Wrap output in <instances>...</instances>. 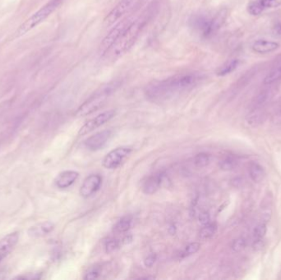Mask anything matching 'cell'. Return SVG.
Masks as SVG:
<instances>
[{"label":"cell","mask_w":281,"mask_h":280,"mask_svg":"<svg viewBox=\"0 0 281 280\" xmlns=\"http://www.w3.org/2000/svg\"><path fill=\"white\" fill-rule=\"evenodd\" d=\"M64 0H49L46 5H44L41 9L35 12L31 17H29L27 21L18 27L15 32V37L18 38L27 34L34 27L41 24L42 22L49 17V15L53 13L59 8Z\"/></svg>","instance_id":"5b68a950"},{"label":"cell","mask_w":281,"mask_h":280,"mask_svg":"<svg viewBox=\"0 0 281 280\" xmlns=\"http://www.w3.org/2000/svg\"><path fill=\"white\" fill-rule=\"evenodd\" d=\"M18 238V233H12L0 239V263L13 250Z\"/></svg>","instance_id":"5bb4252c"},{"label":"cell","mask_w":281,"mask_h":280,"mask_svg":"<svg viewBox=\"0 0 281 280\" xmlns=\"http://www.w3.org/2000/svg\"><path fill=\"white\" fill-rule=\"evenodd\" d=\"M54 229V225L51 222L41 223L39 225L31 227L29 230V234L32 237H42L48 233H51Z\"/></svg>","instance_id":"e0dca14e"},{"label":"cell","mask_w":281,"mask_h":280,"mask_svg":"<svg viewBox=\"0 0 281 280\" xmlns=\"http://www.w3.org/2000/svg\"><path fill=\"white\" fill-rule=\"evenodd\" d=\"M228 12L220 9L216 13H199L192 15L189 25L194 33L204 39L212 37L224 25Z\"/></svg>","instance_id":"3957f363"},{"label":"cell","mask_w":281,"mask_h":280,"mask_svg":"<svg viewBox=\"0 0 281 280\" xmlns=\"http://www.w3.org/2000/svg\"><path fill=\"white\" fill-rule=\"evenodd\" d=\"M119 247V242L116 239H110L105 243V251L107 253H111Z\"/></svg>","instance_id":"f546056e"},{"label":"cell","mask_w":281,"mask_h":280,"mask_svg":"<svg viewBox=\"0 0 281 280\" xmlns=\"http://www.w3.org/2000/svg\"><path fill=\"white\" fill-rule=\"evenodd\" d=\"M216 232V225L215 224L209 223L208 225H204L203 228L201 229L199 233V237L201 240H208L213 237Z\"/></svg>","instance_id":"603a6c76"},{"label":"cell","mask_w":281,"mask_h":280,"mask_svg":"<svg viewBox=\"0 0 281 280\" xmlns=\"http://www.w3.org/2000/svg\"><path fill=\"white\" fill-rule=\"evenodd\" d=\"M78 176L79 173L72 170L62 172L55 178V185L61 189L69 188L70 186H72L77 181Z\"/></svg>","instance_id":"9a60e30c"},{"label":"cell","mask_w":281,"mask_h":280,"mask_svg":"<svg viewBox=\"0 0 281 280\" xmlns=\"http://www.w3.org/2000/svg\"><path fill=\"white\" fill-rule=\"evenodd\" d=\"M239 64H240V61L238 59L229 60L219 68L217 72H216V74L220 76L230 74V73H232L233 72L236 70Z\"/></svg>","instance_id":"ffe728a7"},{"label":"cell","mask_w":281,"mask_h":280,"mask_svg":"<svg viewBox=\"0 0 281 280\" xmlns=\"http://www.w3.org/2000/svg\"><path fill=\"white\" fill-rule=\"evenodd\" d=\"M238 165V161L233 158V157H227L226 159L220 161V167L222 170L224 171H230L235 169Z\"/></svg>","instance_id":"cb8c5ba5"},{"label":"cell","mask_w":281,"mask_h":280,"mask_svg":"<svg viewBox=\"0 0 281 280\" xmlns=\"http://www.w3.org/2000/svg\"><path fill=\"white\" fill-rule=\"evenodd\" d=\"M193 163L198 168H203L208 166L210 163V156L205 153H200L196 155L193 159Z\"/></svg>","instance_id":"d4e9b609"},{"label":"cell","mask_w":281,"mask_h":280,"mask_svg":"<svg viewBox=\"0 0 281 280\" xmlns=\"http://www.w3.org/2000/svg\"><path fill=\"white\" fill-rule=\"evenodd\" d=\"M164 174L162 173H156L148 177L143 185V192L148 195H152L159 189L162 182Z\"/></svg>","instance_id":"2e32d148"},{"label":"cell","mask_w":281,"mask_h":280,"mask_svg":"<svg viewBox=\"0 0 281 280\" xmlns=\"http://www.w3.org/2000/svg\"><path fill=\"white\" fill-rule=\"evenodd\" d=\"M265 119V113L261 109H259V108H254L246 117L247 123L252 127H257L263 124Z\"/></svg>","instance_id":"ac0fdd59"},{"label":"cell","mask_w":281,"mask_h":280,"mask_svg":"<svg viewBox=\"0 0 281 280\" xmlns=\"http://www.w3.org/2000/svg\"><path fill=\"white\" fill-rule=\"evenodd\" d=\"M132 150L127 147H119L108 153L103 159L102 165L107 169H115L123 163L126 157L130 155Z\"/></svg>","instance_id":"ba28073f"},{"label":"cell","mask_w":281,"mask_h":280,"mask_svg":"<svg viewBox=\"0 0 281 280\" xmlns=\"http://www.w3.org/2000/svg\"><path fill=\"white\" fill-rule=\"evenodd\" d=\"M242 184H243V179H242V177H235V178L232 180L233 186L235 187V188H240V187H242Z\"/></svg>","instance_id":"d590c367"},{"label":"cell","mask_w":281,"mask_h":280,"mask_svg":"<svg viewBox=\"0 0 281 280\" xmlns=\"http://www.w3.org/2000/svg\"><path fill=\"white\" fill-rule=\"evenodd\" d=\"M280 80L281 62L271 68V70L266 75L265 78L263 80V84L266 86H270V85L274 84Z\"/></svg>","instance_id":"d6986e66"},{"label":"cell","mask_w":281,"mask_h":280,"mask_svg":"<svg viewBox=\"0 0 281 280\" xmlns=\"http://www.w3.org/2000/svg\"><path fill=\"white\" fill-rule=\"evenodd\" d=\"M142 2H144V0H120L105 17L104 21L105 26L109 27L118 23L119 20L130 14L133 11L138 9Z\"/></svg>","instance_id":"8992f818"},{"label":"cell","mask_w":281,"mask_h":280,"mask_svg":"<svg viewBox=\"0 0 281 280\" xmlns=\"http://www.w3.org/2000/svg\"><path fill=\"white\" fill-rule=\"evenodd\" d=\"M279 45L278 42L267 39H256L252 45V50L258 54H271L276 51L279 49Z\"/></svg>","instance_id":"4fadbf2b"},{"label":"cell","mask_w":281,"mask_h":280,"mask_svg":"<svg viewBox=\"0 0 281 280\" xmlns=\"http://www.w3.org/2000/svg\"><path fill=\"white\" fill-rule=\"evenodd\" d=\"M120 86L119 81H113L104 85L97 90L87 101L81 105L77 111L78 117H85L101 108L107 99L115 92Z\"/></svg>","instance_id":"277c9868"},{"label":"cell","mask_w":281,"mask_h":280,"mask_svg":"<svg viewBox=\"0 0 281 280\" xmlns=\"http://www.w3.org/2000/svg\"><path fill=\"white\" fill-rule=\"evenodd\" d=\"M281 0H253L247 6V11L251 16H259L268 9H277Z\"/></svg>","instance_id":"30bf717a"},{"label":"cell","mask_w":281,"mask_h":280,"mask_svg":"<svg viewBox=\"0 0 281 280\" xmlns=\"http://www.w3.org/2000/svg\"><path fill=\"white\" fill-rule=\"evenodd\" d=\"M263 247V239H255L254 243H253V249L255 251H258L261 250Z\"/></svg>","instance_id":"e575fe53"},{"label":"cell","mask_w":281,"mask_h":280,"mask_svg":"<svg viewBox=\"0 0 281 280\" xmlns=\"http://www.w3.org/2000/svg\"><path fill=\"white\" fill-rule=\"evenodd\" d=\"M111 136V131L105 130L97 132L85 141V146L90 151H97L105 147Z\"/></svg>","instance_id":"8fae6325"},{"label":"cell","mask_w":281,"mask_h":280,"mask_svg":"<svg viewBox=\"0 0 281 280\" xmlns=\"http://www.w3.org/2000/svg\"><path fill=\"white\" fill-rule=\"evenodd\" d=\"M200 247H201L200 243H190V244H189V245L186 247V248H185L184 251H183V253L182 254H183V256H188V255H193V254H195L196 252L199 251Z\"/></svg>","instance_id":"83f0119b"},{"label":"cell","mask_w":281,"mask_h":280,"mask_svg":"<svg viewBox=\"0 0 281 280\" xmlns=\"http://www.w3.org/2000/svg\"><path fill=\"white\" fill-rule=\"evenodd\" d=\"M245 247H246V240L242 237H239V238H237L233 242L232 250L235 252H239V251H242L245 249Z\"/></svg>","instance_id":"f1b7e54d"},{"label":"cell","mask_w":281,"mask_h":280,"mask_svg":"<svg viewBox=\"0 0 281 280\" xmlns=\"http://www.w3.org/2000/svg\"><path fill=\"white\" fill-rule=\"evenodd\" d=\"M156 261V255L155 254H151L144 261V265L146 267H152Z\"/></svg>","instance_id":"1f68e13d"},{"label":"cell","mask_w":281,"mask_h":280,"mask_svg":"<svg viewBox=\"0 0 281 280\" xmlns=\"http://www.w3.org/2000/svg\"><path fill=\"white\" fill-rule=\"evenodd\" d=\"M135 18L136 17L134 16H126L121 20H119L118 23H115V27L109 31V33L105 35V37L101 42V50L103 52V54H105V52L109 50L115 42H117L119 38L130 27Z\"/></svg>","instance_id":"52a82bcc"},{"label":"cell","mask_w":281,"mask_h":280,"mask_svg":"<svg viewBox=\"0 0 281 280\" xmlns=\"http://www.w3.org/2000/svg\"><path fill=\"white\" fill-rule=\"evenodd\" d=\"M102 183V178L98 174H92L86 177L81 187L80 194L82 197L88 198L98 191Z\"/></svg>","instance_id":"7c38bea8"},{"label":"cell","mask_w":281,"mask_h":280,"mask_svg":"<svg viewBox=\"0 0 281 280\" xmlns=\"http://www.w3.org/2000/svg\"><path fill=\"white\" fill-rule=\"evenodd\" d=\"M153 8L154 6L149 7V9H146L142 14L136 17L135 20L124 31V33L104 54L107 58L110 60L118 59L124 55L133 47L150 20L154 11Z\"/></svg>","instance_id":"7a4b0ae2"},{"label":"cell","mask_w":281,"mask_h":280,"mask_svg":"<svg viewBox=\"0 0 281 280\" xmlns=\"http://www.w3.org/2000/svg\"><path fill=\"white\" fill-rule=\"evenodd\" d=\"M249 175H250L251 179L253 182L259 183L263 181L265 177V170L261 165L253 162L249 166Z\"/></svg>","instance_id":"44dd1931"},{"label":"cell","mask_w":281,"mask_h":280,"mask_svg":"<svg viewBox=\"0 0 281 280\" xmlns=\"http://www.w3.org/2000/svg\"><path fill=\"white\" fill-rule=\"evenodd\" d=\"M115 110L114 109H110V110H107V111L103 112L101 114H99L97 117H93L91 119L86 122L84 125L82 126L81 129L78 132V135L79 136H84L86 134L90 133V132H92L95 129H97L99 127L104 125L106 124L107 122H109V120L112 119L115 117Z\"/></svg>","instance_id":"9c48e42d"},{"label":"cell","mask_w":281,"mask_h":280,"mask_svg":"<svg viewBox=\"0 0 281 280\" xmlns=\"http://www.w3.org/2000/svg\"><path fill=\"white\" fill-rule=\"evenodd\" d=\"M211 221L210 218V214L208 212H202L199 215V222L201 223V225H208Z\"/></svg>","instance_id":"d6a6232c"},{"label":"cell","mask_w":281,"mask_h":280,"mask_svg":"<svg viewBox=\"0 0 281 280\" xmlns=\"http://www.w3.org/2000/svg\"><path fill=\"white\" fill-rule=\"evenodd\" d=\"M271 91H264L260 93L255 99L254 108L261 107L263 105H265L267 101L271 99Z\"/></svg>","instance_id":"484cf974"},{"label":"cell","mask_w":281,"mask_h":280,"mask_svg":"<svg viewBox=\"0 0 281 280\" xmlns=\"http://www.w3.org/2000/svg\"><path fill=\"white\" fill-rule=\"evenodd\" d=\"M132 221L129 217H124L118 221L114 226V232L116 233H126L131 228Z\"/></svg>","instance_id":"7402d4cb"},{"label":"cell","mask_w":281,"mask_h":280,"mask_svg":"<svg viewBox=\"0 0 281 280\" xmlns=\"http://www.w3.org/2000/svg\"><path fill=\"white\" fill-rule=\"evenodd\" d=\"M267 228L265 223H261L255 227L253 230V236L255 239H263L267 233Z\"/></svg>","instance_id":"4316f807"},{"label":"cell","mask_w":281,"mask_h":280,"mask_svg":"<svg viewBox=\"0 0 281 280\" xmlns=\"http://www.w3.org/2000/svg\"><path fill=\"white\" fill-rule=\"evenodd\" d=\"M100 275V270L98 268H94L89 270L88 273L85 276V279H96Z\"/></svg>","instance_id":"4dcf8cb0"},{"label":"cell","mask_w":281,"mask_h":280,"mask_svg":"<svg viewBox=\"0 0 281 280\" xmlns=\"http://www.w3.org/2000/svg\"><path fill=\"white\" fill-rule=\"evenodd\" d=\"M201 72H181L163 80L152 82L145 90L146 98L156 103H161L191 91L203 81Z\"/></svg>","instance_id":"6da1fadb"},{"label":"cell","mask_w":281,"mask_h":280,"mask_svg":"<svg viewBox=\"0 0 281 280\" xmlns=\"http://www.w3.org/2000/svg\"><path fill=\"white\" fill-rule=\"evenodd\" d=\"M272 31H273L274 35L281 37V22H277L274 24Z\"/></svg>","instance_id":"836d02e7"}]
</instances>
